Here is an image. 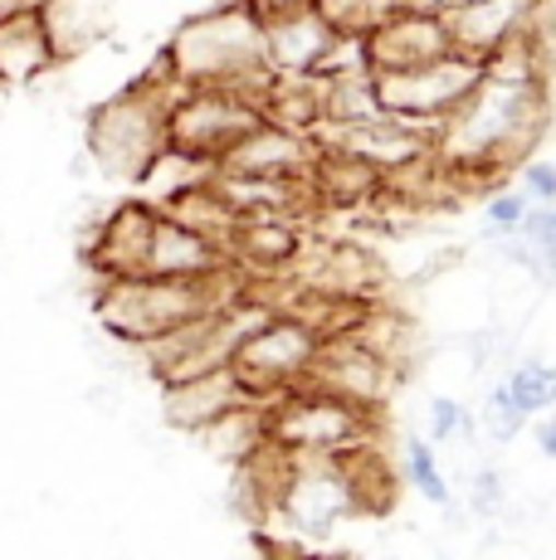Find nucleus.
I'll return each mask as SVG.
<instances>
[{
	"label": "nucleus",
	"mask_w": 556,
	"mask_h": 560,
	"mask_svg": "<svg viewBox=\"0 0 556 560\" xmlns=\"http://www.w3.org/2000/svg\"><path fill=\"white\" fill-rule=\"evenodd\" d=\"M264 122V107L244 89H220V83H200V89H181L166 113V147L200 161H216L240 142L250 127Z\"/></svg>",
	"instance_id": "obj_7"
},
{
	"label": "nucleus",
	"mask_w": 556,
	"mask_h": 560,
	"mask_svg": "<svg viewBox=\"0 0 556 560\" xmlns=\"http://www.w3.org/2000/svg\"><path fill=\"white\" fill-rule=\"evenodd\" d=\"M200 439H206V448L224 463H234L240 468L250 454H259L264 444H269V405L264 400H250V405H234L224 409L216 424L200 429Z\"/></svg>",
	"instance_id": "obj_23"
},
{
	"label": "nucleus",
	"mask_w": 556,
	"mask_h": 560,
	"mask_svg": "<svg viewBox=\"0 0 556 560\" xmlns=\"http://www.w3.org/2000/svg\"><path fill=\"white\" fill-rule=\"evenodd\" d=\"M308 190H313V200L327 205V210H361V205H377L386 196V171L341 152V147L317 142V161H313V171H308Z\"/></svg>",
	"instance_id": "obj_19"
},
{
	"label": "nucleus",
	"mask_w": 556,
	"mask_h": 560,
	"mask_svg": "<svg viewBox=\"0 0 556 560\" xmlns=\"http://www.w3.org/2000/svg\"><path fill=\"white\" fill-rule=\"evenodd\" d=\"M152 224L157 205L127 200L113 205L89 234V268L108 283V278H137L147 273V254H152Z\"/></svg>",
	"instance_id": "obj_16"
},
{
	"label": "nucleus",
	"mask_w": 556,
	"mask_h": 560,
	"mask_svg": "<svg viewBox=\"0 0 556 560\" xmlns=\"http://www.w3.org/2000/svg\"><path fill=\"white\" fill-rule=\"evenodd\" d=\"M224 254L240 273H259V278H274V273H288L293 258L303 254V234L288 214H240L224 240Z\"/></svg>",
	"instance_id": "obj_18"
},
{
	"label": "nucleus",
	"mask_w": 556,
	"mask_h": 560,
	"mask_svg": "<svg viewBox=\"0 0 556 560\" xmlns=\"http://www.w3.org/2000/svg\"><path fill=\"white\" fill-rule=\"evenodd\" d=\"M367 63L377 73L386 69H415V63H430L449 54V30H444V15L430 5H415V0H405L401 10H391L381 25H371L367 35Z\"/></svg>",
	"instance_id": "obj_13"
},
{
	"label": "nucleus",
	"mask_w": 556,
	"mask_h": 560,
	"mask_svg": "<svg viewBox=\"0 0 556 560\" xmlns=\"http://www.w3.org/2000/svg\"><path fill=\"white\" fill-rule=\"evenodd\" d=\"M171 79L200 89V83H220V89H244L259 98L269 83V63H264V20L250 10V0H220L206 15H190L186 25L171 35L162 54Z\"/></svg>",
	"instance_id": "obj_3"
},
{
	"label": "nucleus",
	"mask_w": 556,
	"mask_h": 560,
	"mask_svg": "<svg viewBox=\"0 0 556 560\" xmlns=\"http://www.w3.org/2000/svg\"><path fill=\"white\" fill-rule=\"evenodd\" d=\"M518 234H522V244H528V254H532V268L556 278V200L552 205H532Z\"/></svg>",
	"instance_id": "obj_30"
},
{
	"label": "nucleus",
	"mask_w": 556,
	"mask_h": 560,
	"mask_svg": "<svg viewBox=\"0 0 556 560\" xmlns=\"http://www.w3.org/2000/svg\"><path fill=\"white\" fill-rule=\"evenodd\" d=\"M512 176H518V186L532 196V205H552V200H556V161H552V156H537V152H532L518 171H512Z\"/></svg>",
	"instance_id": "obj_34"
},
{
	"label": "nucleus",
	"mask_w": 556,
	"mask_h": 560,
	"mask_svg": "<svg viewBox=\"0 0 556 560\" xmlns=\"http://www.w3.org/2000/svg\"><path fill=\"white\" fill-rule=\"evenodd\" d=\"M313 5L323 10L327 25H333L337 35H367L371 25H381L391 10L405 5V0H313Z\"/></svg>",
	"instance_id": "obj_29"
},
{
	"label": "nucleus",
	"mask_w": 556,
	"mask_h": 560,
	"mask_svg": "<svg viewBox=\"0 0 556 560\" xmlns=\"http://www.w3.org/2000/svg\"><path fill=\"white\" fill-rule=\"evenodd\" d=\"M181 89L186 83H176L166 63H157L137 89L93 107L83 147H89L99 176H108L113 186H137L147 176V166L166 152V113Z\"/></svg>",
	"instance_id": "obj_4"
},
{
	"label": "nucleus",
	"mask_w": 556,
	"mask_h": 560,
	"mask_svg": "<svg viewBox=\"0 0 556 560\" xmlns=\"http://www.w3.org/2000/svg\"><path fill=\"white\" fill-rule=\"evenodd\" d=\"M552 127V83L478 79L468 98L435 127V156L449 176H512Z\"/></svg>",
	"instance_id": "obj_1"
},
{
	"label": "nucleus",
	"mask_w": 556,
	"mask_h": 560,
	"mask_svg": "<svg viewBox=\"0 0 556 560\" xmlns=\"http://www.w3.org/2000/svg\"><path fill=\"white\" fill-rule=\"evenodd\" d=\"M45 0H0V20H15V15H39Z\"/></svg>",
	"instance_id": "obj_36"
},
{
	"label": "nucleus",
	"mask_w": 556,
	"mask_h": 560,
	"mask_svg": "<svg viewBox=\"0 0 556 560\" xmlns=\"http://www.w3.org/2000/svg\"><path fill=\"white\" fill-rule=\"evenodd\" d=\"M313 161H317L313 132H293V127L264 117L259 127H250V132L216 161V171L220 176H244V180H308Z\"/></svg>",
	"instance_id": "obj_11"
},
{
	"label": "nucleus",
	"mask_w": 556,
	"mask_h": 560,
	"mask_svg": "<svg viewBox=\"0 0 556 560\" xmlns=\"http://www.w3.org/2000/svg\"><path fill=\"white\" fill-rule=\"evenodd\" d=\"M401 478L410 482L415 492H420L430 508H454V488H449V478H444V468H440V458H435V439H425V434H410L401 444Z\"/></svg>",
	"instance_id": "obj_27"
},
{
	"label": "nucleus",
	"mask_w": 556,
	"mask_h": 560,
	"mask_svg": "<svg viewBox=\"0 0 556 560\" xmlns=\"http://www.w3.org/2000/svg\"><path fill=\"white\" fill-rule=\"evenodd\" d=\"M5 98H10V83L0 79V113H5Z\"/></svg>",
	"instance_id": "obj_40"
},
{
	"label": "nucleus",
	"mask_w": 556,
	"mask_h": 560,
	"mask_svg": "<svg viewBox=\"0 0 556 560\" xmlns=\"http://www.w3.org/2000/svg\"><path fill=\"white\" fill-rule=\"evenodd\" d=\"M317 347H323V331L308 317H298V312H269V317L240 341L230 365L244 381V390L269 405L283 390H298V385L308 381V365H313Z\"/></svg>",
	"instance_id": "obj_6"
},
{
	"label": "nucleus",
	"mask_w": 556,
	"mask_h": 560,
	"mask_svg": "<svg viewBox=\"0 0 556 560\" xmlns=\"http://www.w3.org/2000/svg\"><path fill=\"white\" fill-rule=\"evenodd\" d=\"M55 45L45 35V20L39 15H15V20H0V79L10 89L20 83H35L45 69H55Z\"/></svg>",
	"instance_id": "obj_22"
},
{
	"label": "nucleus",
	"mask_w": 556,
	"mask_h": 560,
	"mask_svg": "<svg viewBox=\"0 0 556 560\" xmlns=\"http://www.w3.org/2000/svg\"><path fill=\"white\" fill-rule=\"evenodd\" d=\"M528 210H532V196L522 186H512V190H494L484 205V224H488V234H518L522 230V220H528Z\"/></svg>",
	"instance_id": "obj_32"
},
{
	"label": "nucleus",
	"mask_w": 556,
	"mask_h": 560,
	"mask_svg": "<svg viewBox=\"0 0 556 560\" xmlns=\"http://www.w3.org/2000/svg\"><path fill=\"white\" fill-rule=\"evenodd\" d=\"M449 45L468 59H484L512 35H528L552 15V0H464V5L440 10Z\"/></svg>",
	"instance_id": "obj_12"
},
{
	"label": "nucleus",
	"mask_w": 556,
	"mask_h": 560,
	"mask_svg": "<svg viewBox=\"0 0 556 560\" xmlns=\"http://www.w3.org/2000/svg\"><path fill=\"white\" fill-rule=\"evenodd\" d=\"M478 424H484L488 439H498V444H508V439L522 434V424H528V415H522L518 405H512V395L502 390V381L494 390L484 395V409H478Z\"/></svg>",
	"instance_id": "obj_31"
},
{
	"label": "nucleus",
	"mask_w": 556,
	"mask_h": 560,
	"mask_svg": "<svg viewBox=\"0 0 556 560\" xmlns=\"http://www.w3.org/2000/svg\"><path fill=\"white\" fill-rule=\"evenodd\" d=\"M293 5H303V0H250V10L254 15H278V10H293Z\"/></svg>",
	"instance_id": "obj_38"
},
{
	"label": "nucleus",
	"mask_w": 556,
	"mask_h": 560,
	"mask_svg": "<svg viewBox=\"0 0 556 560\" xmlns=\"http://www.w3.org/2000/svg\"><path fill=\"white\" fill-rule=\"evenodd\" d=\"M333 45L337 30L327 25V15L313 0L264 15V63H269V73H323Z\"/></svg>",
	"instance_id": "obj_15"
},
{
	"label": "nucleus",
	"mask_w": 556,
	"mask_h": 560,
	"mask_svg": "<svg viewBox=\"0 0 556 560\" xmlns=\"http://www.w3.org/2000/svg\"><path fill=\"white\" fill-rule=\"evenodd\" d=\"M459 434H468V409L454 395H430V405H425V439L449 444Z\"/></svg>",
	"instance_id": "obj_33"
},
{
	"label": "nucleus",
	"mask_w": 556,
	"mask_h": 560,
	"mask_svg": "<svg viewBox=\"0 0 556 560\" xmlns=\"http://www.w3.org/2000/svg\"><path fill=\"white\" fill-rule=\"evenodd\" d=\"M537 448H542V458H556V415L537 424Z\"/></svg>",
	"instance_id": "obj_37"
},
{
	"label": "nucleus",
	"mask_w": 556,
	"mask_h": 560,
	"mask_svg": "<svg viewBox=\"0 0 556 560\" xmlns=\"http://www.w3.org/2000/svg\"><path fill=\"white\" fill-rule=\"evenodd\" d=\"M317 142L327 147H341V152L371 161L377 171H401L410 161L430 156L435 152V132L420 122H405L395 113H377V117H361V122H347V127H317Z\"/></svg>",
	"instance_id": "obj_14"
},
{
	"label": "nucleus",
	"mask_w": 556,
	"mask_h": 560,
	"mask_svg": "<svg viewBox=\"0 0 556 560\" xmlns=\"http://www.w3.org/2000/svg\"><path fill=\"white\" fill-rule=\"evenodd\" d=\"M216 176V166L210 161H200V156H186V152H176V147H166L162 156L147 166V176L137 180V186L147 190V205H171L181 196V190H190V186H200V180H210Z\"/></svg>",
	"instance_id": "obj_26"
},
{
	"label": "nucleus",
	"mask_w": 556,
	"mask_h": 560,
	"mask_svg": "<svg viewBox=\"0 0 556 560\" xmlns=\"http://www.w3.org/2000/svg\"><path fill=\"white\" fill-rule=\"evenodd\" d=\"M415 5H430V10H449V5H464V0H415Z\"/></svg>",
	"instance_id": "obj_39"
},
{
	"label": "nucleus",
	"mask_w": 556,
	"mask_h": 560,
	"mask_svg": "<svg viewBox=\"0 0 556 560\" xmlns=\"http://www.w3.org/2000/svg\"><path fill=\"white\" fill-rule=\"evenodd\" d=\"M269 516L283 522V532H298V536H308V541H327L347 516H361V512H357V498H351L347 472H341L337 458H298L293 454L283 492H278Z\"/></svg>",
	"instance_id": "obj_9"
},
{
	"label": "nucleus",
	"mask_w": 556,
	"mask_h": 560,
	"mask_svg": "<svg viewBox=\"0 0 556 560\" xmlns=\"http://www.w3.org/2000/svg\"><path fill=\"white\" fill-rule=\"evenodd\" d=\"M244 293H250V273H240L234 264H224L206 278L137 273V278H108L99 288V298H93V312H99V327L108 337L137 351L147 341L166 337V331L186 327V322L230 307Z\"/></svg>",
	"instance_id": "obj_2"
},
{
	"label": "nucleus",
	"mask_w": 556,
	"mask_h": 560,
	"mask_svg": "<svg viewBox=\"0 0 556 560\" xmlns=\"http://www.w3.org/2000/svg\"><path fill=\"white\" fill-rule=\"evenodd\" d=\"M224 264H230V254H224L220 240L190 230V224L176 220V214L157 210L147 273H162V278H206V273H216V268H224Z\"/></svg>",
	"instance_id": "obj_20"
},
{
	"label": "nucleus",
	"mask_w": 556,
	"mask_h": 560,
	"mask_svg": "<svg viewBox=\"0 0 556 560\" xmlns=\"http://www.w3.org/2000/svg\"><path fill=\"white\" fill-rule=\"evenodd\" d=\"M39 20H45V35H49V45H55V59L73 63L108 39L113 0H45Z\"/></svg>",
	"instance_id": "obj_21"
},
{
	"label": "nucleus",
	"mask_w": 556,
	"mask_h": 560,
	"mask_svg": "<svg viewBox=\"0 0 556 560\" xmlns=\"http://www.w3.org/2000/svg\"><path fill=\"white\" fill-rule=\"evenodd\" d=\"M269 444L298 458H341L377 444V409H361L317 385H298L269 400Z\"/></svg>",
	"instance_id": "obj_5"
},
{
	"label": "nucleus",
	"mask_w": 556,
	"mask_h": 560,
	"mask_svg": "<svg viewBox=\"0 0 556 560\" xmlns=\"http://www.w3.org/2000/svg\"><path fill=\"white\" fill-rule=\"evenodd\" d=\"M386 113L377 98V69H333L323 73V122L317 127H347L361 117Z\"/></svg>",
	"instance_id": "obj_24"
},
{
	"label": "nucleus",
	"mask_w": 556,
	"mask_h": 560,
	"mask_svg": "<svg viewBox=\"0 0 556 560\" xmlns=\"http://www.w3.org/2000/svg\"><path fill=\"white\" fill-rule=\"evenodd\" d=\"M337 463H341V472H347V488H351V498H357V512L377 516L395 502V482H401V472L391 468L377 444L351 448V454H341Z\"/></svg>",
	"instance_id": "obj_25"
},
{
	"label": "nucleus",
	"mask_w": 556,
	"mask_h": 560,
	"mask_svg": "<svg viewBox=\"0 0 556 560\" xmlns=\"http://www.w3.org/2000/svg\"><path fill=\"white\" fill-rule=\"evenodd\" d=\"M468 508L478 516H498L508 508V488H502V472L498 468H478L474 478H468Z\"/></svg>",
	"instance_id": "obj_35"
},
{
	"label": "nucleus",
	"mask_w": 556,
	"mask_h": 560,
	"mask_svg": "<svg viewBox=\"0 0 556 560\" xmlns=\"http://www.w3.org/2000/svg\"><path fill=\"white\" fill-rule=\"evenodd\" d=\"M317 390H333L341 400L361 405V409H381L395 390V365L386 357H377L371 347H361L357 337H323L313 365H308V381Z\"/></svg>",
	"instance_id": "obj_10"
},
{
	"label": "nucleus",
	"mask_w": 556,
	"mask_h": 560,
	"mask_svg": "<svg viewBox=\"0 0 556 560\" xmlns=\"http://www.w3.org/2000/svg\"><path fill=\"white\" fill-rule=\"evenodd\" d=\"M502 390L512 395V405L522 409V415H542V409L556 405V361H542V357H522L508 365V375H502Z\"/></svg>",
	"instance_id": "obj_28"
},
{
	"label": "nucleus",
	"mask_w": 556,
	"mask_h": 560,
	"mask_svg": "<svg viewBox=\"0 0 556 560\" xmlns=\"http://www.w3.org/2000/svg\"><path fill=\"white\" fill-rule=\"evenodd\" d=\"M478 79H484V63L459 54V49H449L430 63H415V69L377 73V98L386 113L405 117V122H420L435 132V127L468 98V89H474Z\"/></svg>",
	"instance_id": "obj_8"
},
{
	"label": "nucleus",
	"mask_w": 556,
	"mask_h": 560,
	"mask_svg": "<svg viewBox=\"0 0 556 560\" xmlns=\"http://www.w3.org/2000/svg\"><path fill=\"white\" fill-rule=\"evenodd\" d=\"M254 395L244 390V381L234 375V365H216V371L186 375V381H166L162 385V415L171 429L200 434L206 424H216L224 409L250 405Z\"/></svg>",
	"instance_id": "obj_17"
}]
</instances>
